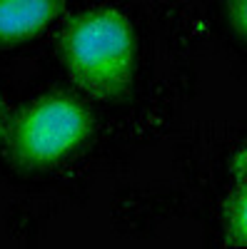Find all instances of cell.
I'll return each instance as SVG.
<instances>
[{"mask_svg": "<svg viewBox=\"0 0 247 249\" xmlns=\"http://www.w3.org/2000/svg\"><path fill=\"white\" fill-rule=\"evenodd\" d=\"M57 57L88 97L97 102L130 97L137 70V40L125 13L90 8L73 15L60 33Z\"/></svg>", "mask_w": 247, "mask_h": 249, "instance_id": "cell-1", "label": "cell"}, {"mask_svg": "<svg viewBox=\"0 0 247 249\" xmlns=\"http://www.w3.org/2000/svg\"><path fill=\"white\" fill-rule=\"evenodd\" d=\"M93 132L88 107L73 95L50 92L18 112L8 130V150L15 167L35 172L73 155Z\"/></svg>", "mask_w": 247, "mask_h": 249, "instance_id": "cell-2", "label": "cell"}, {"mask_svg": "<svg viewBox=\"0 0 247 249\" xmlns=\"http://www.w3.org/2000/svg\"><path fill=\"white\" fill-rule=\"evenodd\" d=\"M63 10L65 0H0V48L40 37Z\"/></svg>", "mask_w": 247, "mask_h": 249, "instance_id": "cell-3", "label": "cell"}, {"mask_svg": "<svg viewBox=\"0 0 247 249\" xmlns=\"http://www.w3.org/2000/svg\"><path fill=\"white\" fill-rule=\"evenodd\" d=\"M222 232L232 247H247V182H237L235 192L225 202Z\"/></svg>", "mask_w": 247, "mask_h": 249, "instance_id": "cell-4", "label": "cell"}, {"mask_svg": "<svg viewBox=\"0 0 247 249\" xmlns=\"http://www.w3.org/2000/svg\"><path fill=\"white\" fill-rule=\"evenodd\" d=\"M225 8H228V20L232 30L242 40H247V0H228Z\"/></svg>", "mask_w": 247, "mask_h": 249, "instance_id": "cell-5", "label": "cell"}, {"mask_svg": "<svg viewBox=\"0 0 247 249\" xmlns=\"http://www.w3.org/2000/svg\"><path fill=\"white\" fill-rule=\"evenodd\" d=\"M230 170H232V175H235L237 182H247V144L235 155V160H232V164H230Z\"/></svg>", "mask_w": 247, "mask_h": 249, "instance_id": "cell-6", "label": "cell"}, {"mask_svg": "<svg viewBox=\"0 0 247 249\" xmlns=\"http://www.w3.org/2000/svg\"><path fill=\"white\" fill-rule=\"evenodd\" d=\"M5 135H8V130H5V110H3V102H0V142H3Z\"/></svg>", "mask_w": 247, "mask_h": 249, "instance_id": "cell-7", "label": "cell"}]
</instances>
